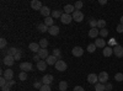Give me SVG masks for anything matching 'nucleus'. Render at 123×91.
I'll return each instance as SVG.
<instances>
[{
    "label": "nucleus",
    "mask_w": 123,
    "mask_h": 91,
    "mask_svg": "<svg viewBox=\"0 0 123 91\" xmlns=\"http://www.w3.org/2000/svg\"><path fill=\"white\" fill-rule=\"evenodd\" d=\"M71 16H73V20L76 22H81L84 20V14L80 11V10H75V11L71 14Z\"/></svg>",
    "instance_id": "f257e3e1"
},
{
    "label": "nucleus",
    "mask_w": 123,
    "mask_h": 91,
    "mask_svg": "<svg viewBox=\"0 0 123 91\" xmlns=\"http://www.w3.org/2000/svg\"><path fill=\"white\" fill-rule=\"evenodd\" d=\"M54 67H55V69L58 70V72H64V70H67V63L64 62V60H62V59L58 60Z\"/></svg>",
    "instance_id": "f03ea898"
},
{
    "label": "nucleus",
    "mask_w": 123,
    "mask_h": 91,
    "mask_svg": "<svg viewBox=\"0 0 123 91\" xmlns=\"http://www.w3.org/2000/svg\"><path fill=\"white\" fill-rule=\"evenodd\" d=\"M3 63H4L6 67H12L14 63H15V58L11 57V55H5L4 59H3Z\"/></svg>",
    "instance_id": "7ed1b4c3"
},
{
    "label": "nucleus",
    "mask_w": 123,
    "mask_h": 91,
    "mask_svg": "<svg viewBox=\"0 0 123 91\" xmlns=\"http://www.w3.org/2000/svg\"><path fill=\"white\" fill-rule=\"evenodd\" d=\"M113 54L117 57V58H122L123 57V47L119 46V44H116L113 47Z\"/></svg>",
    "instance_id": "20e7f679"
},
{
    "label": "nucleus",
    "mask_w": 123,
    "mask_h": 91,
    "mask_svg": "<svg viewBox=\"0 0 123 91\" xmlns=\"http://www.w3.org/2000/svg\"><path fill=\"white\" fill-rule=\"evenodd\" d=\"M60 21L63 22L64 25H68V24H70L71 21H73V16L68 15V14H63V15H62V17H60Z\"/></svg>",
    "instance_id": "39448f33"
},
{
    "label": "nucleus",
    "mask_w": 123,
    "mask_h": 91,
    "mask_svg": "<svg viewBox=\"0 0 123 91\" xmlns=\"http://www.w3.org/2000/svg\"><path fill=\"white\" fill-rule=\"evenodd\" d=\"M53 75H50V74H47V75H44L43 78H42V83H43V85H50L53 83Z\"/></svg>",
    "instance_id": "423d86ee"
},
{
    "label": "nucleus",
    "mask_w": 123,
    "mask_h": 91,
    "mask_svg": "<svg viewBox=\"0 0 123 91\" xmlns=\"http://www.w3.org/2000/svg\"><path fill=\"white\" fill-rule=\"evenodd\" d=\"M20 69L22 70V72H31L32 70V64L28 63V62H24L20 64Z\"/></svg>",
    "instance_id": "0eeeda50"
},
{
    "label": "nucleus",
    "mask_w": 123,
    "mask_h": 91,
    "mask_svg": "<svg viewBox=\"0 0 123 91\" xmlns=\"http://www.w3.org/2000/svg\"><path fill=\"white\" fill-rule=\"evenodd\" d=\"M71 53H73L74 57H81L84 54V49L81 47H74L73 49H71Z\"/></svg>",
    "instance_id": "6e6552de"
},
{
    "label": "nucleus",
    "mask_w": 123,
    "mask_h": 91,
    "mask_svg": "<svg viewBox=\"0 0 123 91\" xmlns=\"http://www.w3.org/2000/svg\"><path fill=\"white\" fill-rule=\"evenodd\" d=\"M107 80H108V74L106 72H101L98 74V81L101 84H106L107 83Z\"/></svg>",
    "instance_id": "1a4fd4ad"
},
{
    "label": "nucleus",
    "mask_w": 123,
    "mask_h": 91,
    "mask_svg": "<svg viewBox=\"0 0 123 91\" xmlns=\"http://www.w3.org/2000/svg\"><path fill=\"white\" fill-rule=\"evenodd\" d=\"M38 55H39V58H41V60H42V59H47L48 58V49L47 48H41L39 49V52L37 53Z\"/></svg>",
    "instance_id": "9d476101"
},
{
    "label": "nucleus",
    "mask_w": 123,
    "mask_h": 91,
    "mask_svg": "<svg viewBox=\"0 0 123 91\" xmlns=\"http://www.w3.org/2000/svg\"><path fill=\"white\" fill-rule=\"evenodd\" d=\"M28 49H30V50H32V52H35V53H38V52H39V49H41V46H39V43L32 42V43H30Z\"/></svg>",
    "instance_id": "9b49d317"
},
{
    "label": "nucleus",
    "mask_w": 123,
    "mask_h": 91,
    "mask_svg": "<svg viewBox=\"0 0 123 91\" xmlns=\"http://www.w3.org/2000/svg\"><path fill=\"white\" fill-rule=\"evenodd\" d=\"M42 3L39 1V0H32L31 1V7H32L33 10H41L42 9Z\"/></svg>",
    "instance_id": "f8f14e48"
},
{
    "label": "nucleus",
    "mask_w": 123,
    "mask_h": 91,
    "mask_svg": "<svg viewBox=\"0 0 123 91\" xmlns=\"http://www.w3.org/2000/svg\"><path fill=\"white\" fill-rule=\"evenodd\" d=\"M97 80H98V75H96V74H89L87 75V81L90 83V84H97Z\"/></svg>",
    "instance_id": "ddd939ff"
},
{
    "label": "nucleus",
    "mask_w": 123,
    "mask_h": 91,
    "mask_svg": "<svg viewBox=\"0 0 123 91\" xmlns=\"http://www.w3.org/2000/svg\"><path fill=\"white\" fill-rule=\"evenodd\" d=\"M47 62L46 60H39V62L37 63V69L38 70H41V72H44V70L47 69Z\"/></svg>",
    "instance_id": "4468645a"
},
{
    "label": "nucleus",
    "mask_w": 123,
    "mask_h": 91,
    "mask_svg": "<svg viewBox=\"0 0 123 91\" xmlns=\"http://www.w3.org/2000/svg\"><path fill=\"white\" fill-rule=\"evenodd\" d=\"M74 11H75V6H74V5L68 4V5H65V6H64V14L70 15V14H73Z\"/></svg>",
    "instance_id": "2eb2a0df"
},
{
    "label": "nucleus",
    "mask_w": 123,
    "mask_h": 91,
    "mask_svg": "<svg viewBox=\"0 0 123 91\" xmlns=\"http://www.w3.org/2000/svg\"><path fill=\"white\" fill-rule=\"evenodd\" d=\"M39 11H41V14H42L44 17H49V15L52 14V11H50V9L48 6H42V9H41Z\"/></svg>",
    "instance_id": "dca6fc26"
},
{
    "label": "nucleus",
    "mask_w": 123,
    "mask_h": 91,
    "mask_svg": "<svg viewBox=\"0 0 123 91\" xmlns=\"http://www.w3.org/2000/svg\"><path fill=\"white\" fill-rule=\"evenodd\" d=\"M95 46L97 48H105L106 47V42H105V39L104 38H96V41H95Z\"/></svg>",
    "instance_id": "f3484780"
},
{
    "label": "nucleus",
    "mask_w": 123,
    "mask_h": 91,
    "mask_svg": "<svg viewBox=\"0 0 123 91\" xmlns=\"http://www.w3.org/2000/svg\"><path fill=\"white\" fill-rule=\"evenodd\" d=\"M4 78H5L6 80H12V78H14L12 69H6L5 72H4Z\"/></svg>",
    "instance_id": "a211bd4d"
},
{
    "label": "nucleus",
    "mask_w": 123,
    "mask_h": 91,
    "mask_svg": "<svg viewBox=\"0 0 123 91\" xmlns=\"http://www.w3.org/2000/svg\"><path fill=\"white\" fill-rule=\"evenodd\" d=\"M46 62H47L48 65H55V63L58 62V60H57V58L52 54V55H48V58L46 59Z\"/></svg>",
    "instance_id": "6ab92c4d"
},
{
    "label": "nucleus",
    "mask_w": 123,
    "mask_h": 91,
    "mask_svg": "<svg viewBox=\"0 0 123 91\" xmlns=\"http://www.w3.org/2000/svg\"><path fill=\"white\" fill-rule=\"evenodd\" d=\"M102 53H104L105 57H111L112 54H113V48H111V47H105L104 50H102Z\"/></svg>",
    "instance_id": "aec40b11"
},
{
    "label": "nucleus",
    "mask_w": 123,
    "mask_h": 91,
    "mask_svg": "<svg viewBox=\"0 0 123 91\" xmlns=\"http://www.w3.org/2000/svg\"><path fill=\"white\" fill-rule=\"evenodd\" d=\"M47 27H52V26H54V18L53 17H46L44 18V22H43Z\"/></svg>",
    "instance_id": "412c9836"
},
{
    "label": "nucleus",
    "mask_w": 123,
    "mask_h": 91,
    "mask_svg": "<svg viewBox=\"0 0 123 91\" xmlns=\"http://www.w3.org/2000/svg\"><path fill=\"white\" fill-rule=\"evenodd\" d=\"M48 32H49V35H52V36H57V35L59 33V27L54 25V26H52V27H49Z\"/></svg>",
    "instance_id": "4be33fe9"
},
{
    "label": "nucleus",
    "mask_w": 123,
    "mask_h": 91,
    "mask_svg": "<svg viewBox=\"0 0 123 91\" xmlns=\"http://www.w3.org/2000/svg\"><path fill=\"white\" fill-rule=\"evenodd\" d=\"M98 35H100V31H98L97 28H91L90 31H89V36L91 38H97Z\"/></svg>",
    "instance_id": "5701e85b"
},
{
    "label": "nucleus",
    "mask_w": 123,
    "mask_h": 91,
    "mask_svg": "<svg viewBox=\"0 0 123 91\" xmlns=\"http://www.w3.org/2000/svg\"><path fill=\"white\" fill-rule=\"evenodd\" d=\"M17 52H18V49H17V48H15V47H11V48H9V49H7V53H6V55H11V57H15V55L17 54Z\"/></svg>",
    "instance_id": "b1692460"
},
{
    "label": "nucleus",
    "mask_w": 123,
    "mask_h": 91,
    "mask_svg": "<svg viewBox=\"0 0 123 91\" xmlns=\"http://www.w3.org/2000/svg\"><path fill=\"white\" fill-rule=\"evenodd\" d=\"M37 30H38V31L39 32H47L48 31V30H49V27H47L44 24H39V25H37Z\"/></svg>",
    "instance_id": "393cba45"
},
{
    "label": "nucleus",
    "mask_w": 123,
    "mask_h": 91,
    "mask_svg": "<svg viewBox=\"0 0 123 91\" xmlns=\"http://www.w3.org/2000/svg\"><path fill=\"white\" fill-rule=\"evenodd\" d=\"M62 15H63V12H60L59 10H54V11H52V14H50V17H53V18H60Z\"/></svg>",
    "instance_id": "a878e982"
},
{
    "label": "nucleus",
    "mask_w": 123,
    "mask_h": 91,
    "mask_svg": "<svg viewBox=\"0 0 123 91\" xmlns=\"http://www.w3.org/2000/svg\"><path fill=\"white\" fill-rule=\"evenodd\" d=\"M68 89V83L67 81H60L59 83V90L60 91H67Z\"/></svg>",
    "instance_id": "bb28decb"
},
{
    "label": "nucleus",
    "mask_w": 123,
    "mask_h": 91,
    "mask_svg": "<svg viewBox=\"0 0 123 91\" xmlns=\"http://www.w3.org/2000/svg\"><path fill=\"white\" fill-rule=\"evenodd\" d=\"M97 28H106V21L105 20H97Z\"/></svg>",
    "instance_id": "cd10ccee"
},
{
    "label": "nucleus",
    "mask_w": 123,
    "mask_h": 91,
    "mask_svg": "<svg viewBox=\"0 0 123 91\" xmlns=\"http://www.w3.org/2000/svg\"><path fill=\"white\" fill-rule=\"evenodd\" d=\"M39 46H41V48H47L48 47V39L47 38H42L39 41Z\"/></svg>",
    "instance_id": "c85d7f7f"
},
{
    "label": "nucleus",
    "mask_w": 123,
    "mask_h": 91,
    "mask_svg": "<svg viewBox=\"0 0 123 91\" xmlns=\"http://www.w3.org/2000/svg\"><path fill=\"white\" fill-rule=\"evenodd\" d=\"M53 55L59 60L60 58H62V52H60V49H58V48H55V49H53Z\"/></svg>",
    "instance_id": "c756f323"
},
{
    "label": "nucleus",
    "mask_w": 123,
    "mask_h": 91,
    "mask_svg": "<svg viewBox=\"0 0 123 91\" xmlns=\"http://www.w3.org/2000/svg\"><path fill=\"white\" fill-rule=\"evenodd\" d=\"M95 91H105V84L97 83V84L95 85Z\"/></svg>",
    "instance_id": "7c9ffc66"
},
{
    "label": "nucleus",
    "mask_w": 123,
    "mask_h": 91,
    "mask_svg": "<svg viewBox=\"0 0 123 91\" xmlns=\"http://www.w3.org/2000/svg\"><path fill=\"white\" fill-rule=\"evenodd\" d=\"M95 50H96V46H95V43H91V44L87 46V52H89V53H94Z\"/></svg>",
    "instance_id": "2f4dec72"
},
{
    "label": "nucleus",
    "mask_w": 123,
    "mask_h": 91,
    "mask_svg": "<svg viewBox=\"0 0 123 91\" xmlns=\"http://www.w3.org/2000/svg\"><path fill=\"white\" fill-rule=\"evenodd\" d=\"M89 24H90L91 28H96V27H97V20H95V18H91Z\"/></svg>",
    "instance_id": "473e14b6"
},
{
    "label": "nucleus",
    "mask_w": 123,
    "mask_h": 91,
    "mask_svg": "<svg viewBox=\"0 0 123 91\" xmlns=\"http://www.w3.org/2000/svg\"><path fill=\"white\" fill-rule=\"evenodd\" d=\"M18 79H20V80H22V81H24V80H26V79H27V74H26V72H21V73H20V74H18Z\"/></svg>",
    "instance_id": "72a5a7b5"
},
{
    "label": "nucleus",
    "mask_w": 123,
    "mask_h": 91,
    "mask_svg": "<svg viewBox=\"0 0 123 91\" xmlns=\"http://www.w3.org/2000/svg\"><path fill=\"white\" fill-rule=\"evenodd\" d=\"M115 79H116V81H122V80H123V74L122 73H117L116 75H115Z\"/></svg>",
    "instance_id": "f704fd0d"
},
{
    "label": "nucleus",
    "mask_w": 123,
    "mask_h": 91,
    "mask_svg": "<svg viewBox=\"0 0 123 91\" xmlns=\"http://www.w3.org/2000/svg\"><path fill=\"white\" fill-rule=\"evenodd\" d=\"M107 35H108V31H107L106 28H102V30H100V36H101L102 38H104V37H106Z\"/></svg>",
    "instance_id": "c9c22d12"
},
{
    "label": "nucleus",
    "mask_w": 123,
    "mask_h": 91,
    "mask_svg": "<svg viewBox=\"0 0 123 91\" xmlns=\"http://www.w3.org/2000/svg\"><path fill=\"white\" fill-rule=\"evenodd\" d=\"M39 91H52V89H50V85H43L39 89Z\"/></svg>",
    "instance_id": "e433bc0d"
},
{
    "label": "nucleus",
    "mask_w": 123,
    "mask_h": 91,
    "mask_svg": "<svg viewBox=\"0 0 123 91\" xmlns=\"http://www.w3.org/2000/svg\"><path fill=\"white\" fill-rule=\"evenodd\" d=\"M5 47H6V39L5 38H1V39H0V48L4 49Z\"/></svg>",
    "instance_id": "4c0bfd02"
},
{
    "label": "nucleus",
    "mask_w": 123,
    "mask_h": 91,
    "mask_svg": "<svg viewBox=\"0 0 123 91\" xmlns=\"http://www.w3.org/2000/svg\"><path fill=\"white\" fill-rule=\"evenodd\" d=\"M83 5H84L83 1H76L75 5H74V6H75V10H80L81 7H83Z\"/></svg>",
    "instance_id": "58836bf2"
},
{
    "label": "nucleus",
    "mask_w": 123,
    "mask_h": 91,
    "mask_svg": "<svg viewBox=\"0 0 123 91\" xmlns=\"http://www.w3.org/2000/svg\"><path fill=\"white\" fill-rule=\"evenodd\" d=\"M6 84H7V80H6L5 78H1V79H0V86H1V87H4Z\"/></svg>",
    "instance_id": "ea45409f"
},
{
    "label": "nucleus",
    "mask_w": 123,
    "mask_h": 91,
    "mask_svg": "<svg viewBox=\"0 0 123 91\" xmlns=\"http://www.w3.org/2000/svg\"><path fill=\"white\" fill-rule=\"evenodd\" d=\"M33 86H35L36 89H41V87L43 86V83H42V81H41V83H39V81H36V83L33 84Z\"/></svg>",
    "instance_id": "a19ab883"
},
{
    "label": "nucleus",
    "mask_w": 123,
    "mask_h": 91,
    "mask_svg": "<svg viewBox=\"0 0 123 91\" xmlns=\"http://www.w3.org/2000/svg\"><path fill=\"white\" fill-rule=\"evenodd\" d=\"M112 89H113L112 84H106V85H105V91H111Z\"/></svg>",
    "instance_id": "79ce46f5"
},
{
    "label": "nucleus",
    "mask_w": 123,
    "mask_h": 91,
    "mask_svg": "<svg viewBox=\"0 0 123 91\" xmlns=\"http://www.w3.org/2000/svg\"><path fill=\"white\" fill-rule=\"evenodd\" d=\"M117 32H119V33H122V32H123V25H121V24H119V25L117 26Z\"/></svg>",
    "instance_id": "37998d69"
},
{
    "label": "nucleus",
    "mask_w": 123,
    "mask_h": 91,
    "mask_svg": "<svg viewBox=\"0 0 123 91\" xmlns=\"http://www.w3.org/2000/svg\"><path fill=\"white\" fill-rule=\"evenodd\" d=\"M14 58H15V60H16V59H20V58H21V49H18L17 54H16V55H15Z\"/></svg>",
    "instance_id": "c03bdc74"
},
{
    "label": "nucleus",
    "mask_w": 123,
    "mask_h": 91,
    "mask_svg": "<svg viewBox=\"0 0 123 91\" xmlns=\"http://www.w3.org/2000/svg\"><path fill=\"white\" fill-rule=\"evenodd\" d=\"M74 91H85V90H84V87H81V86H75Z\"/></svg>",
    "instance_id": "a18cd8bd"
},
{
    "label": "nucleus",
    "mask_w": 123,
    "mask_h": 91,
    "mask_svg": "<svg viewBox=\"0 0 123 91\" xmlns=\"http://www.w3.org/2000/svg\"><path fill=\"white\" fill-rule=\"evenodd\" d=\"M6 85L12 86V85H15V81H14V80H7V84H6Z\"/></svg>",
    "instance_id": "49530a36"
},
{
    "label": "nucleus",
    "mask_w": 123,
    "mask_h": 91,
    "mask_svg": "<svg viewBox=\"0 0 123 91\" xmlns=\"http://www.w3.org/2000/svg\"><path fill=\"white\" fill-rule=\"evenodd\" d=\"M1 90H3V91H10V86H9V85H5L4 87H1Z\"/></svg>",
    "instance_id": "de8ad7c7"
},
{
    "label": "nucleus",
    "mask_w": 123,
    "mask_h": 91,
    "mask_svg": "<svg viewBox=\"0 0 123 91\" xmlns=\"http://www.w3.org/2000/svg\"><path fill=\"white\" fill-rule=\"evenodd\" d=\"M33 59L36 60V62H37V63H38V62H39V60H41V58H39V55H38V54H36V55L33 57Z\"/></svg>",
    "instance_id": "09e8293b"
},
{
    "label": "nucleus",
    "mask_w": 123,
    "mask_h": 91,
    "mask_svg": "<svg viewBox=\"0 0 123 91\" xmlns=\"http://www.w3.org/2000/svg\"><path fill=\"white\" fill-rule=\"evenodd\" d=\"M100 4L101 5H105V4H107V1H106V0H100Z\"/></svg>",
    "instance_id": "8fccbe9b"
},
{
    "label": "nucleus",
    "mask_w": 123,
    "mask_h": 91,
    "mask_svg": "<svg viewBox=\"0 0 123 91\" xmlns=\"http://www.w3.org/2000/svg\"><path fill=\"white\" fill-rule=\"evenodd\" d=\"M121 25H123V16L121 17Z\"/></svg>",
    "instance_id": "3c124183"
},
{
    "label": "nucleus",
    "mask_w": 123,
    "mask_h": 91,
    "mask_svg": "<svg viewBox=\"0 0 123 91\" xmlns=\"http://www.w3.org/2000/svg\"><path fill=\"white\" fill-rule=\"evenodd\" d=\"M59 91H60V90H59Z\"/></svg>",
    "instance_id": "603ef678"
}]
</instances>
